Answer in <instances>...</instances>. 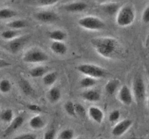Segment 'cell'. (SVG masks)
<instances>
[{"mask_svg":"<svg viewBox=\"0 0 149 139\" xmlns=\"http://www.w3.org/2000/svg\"><path fill=\"white\" fill-rule=\"evenodd\" d=\"M91 43L100 56L108 59L117 56L120 51V44L113 38H95L91 39Z\"/></svg>","mask_w":149,"mask_h":139,"instance_id":"1","label":"cell"},{"mask_svg":"<svg viewBox=\"0 0 149 139\" xmlns=\"http://www.w3.org/2000/svg\"><path fill=\"white\" fill-rule=\"evenodd\" d=\"M135 18V10L131 5H125L120 8L117 13L116 23L121 27L129 26Z\"/></svg>","mask_w":149,"mask_h":139,"instance_id":"2","label":"cell"},{"mask_svg":"<svg viewBox=\"0 0 149 139\" xmlns=\"http://www.w3.org/2000/svg\"><path fill=\"white\" fill-rule=\"evenodd\" d=\"M77 70L81 73L87 75L93 78H104L107 75V72L105 69L97 66V65H92V64H82L77 67Z\"/></svg>","mask_w":149,"mask_h":139,"instance_id":"3","label":"cell"},{"mask_svg":"<svg viewBox=\"0 0 149 139\" xmlns=\"http://www.w3.org/2000/svg\"><path fill=\"white\" fill-rule=\"evenodd\" d=\"M79 25L81 28L87 30H99L105 28L106 25L102 20L94 16H86L79 19L78 21Z\"/></svg>","mask_w":149,"mask_h":139,"instance_id":"4","label":"cell"},{"mask_svg":"<svg viewBox=\"0 0 149 139\" xmlns=\"http://www.w3.org/2000/svg\"><path fill=\"white\" fill-rule=\"evenodd\" d=\"M47 54L39 49H31L23 55V60L26 63H39L48 60Z\"/></svg>","mask_w":149,"mask_h":139,"instance_id":"5","label":"cell"},{"mask_svg":"<svg viewBox=\"0 0 149 139\" xmlns=\"http://www.w3.org/2000/svg\"><path fill=\"white\" fill-rule=\"evenodd\" d=\"M132 88H133L134 96L136 101L138 102H143L146 98V88L145 83L141 77H135L133 81Z\"/></svg>","mask_w":149,"mask_h":139,"instance_id":"6","label":"cell"},{"mask_svg":"<svg viewBox=\"0 0 149 139\" xmlns=\"http://www.w3.org/2000/svg\"><path fill=\"white\" fill-rule=\"evenodd\" d=\"M132 121L130 119H125L118 122L111 130V133L115 137H120L125 134L132 126Z\"/></svg>","mask_w":149,"mask_h":139,"instance_id":"7","label":"cell"},{"mask_svg":"<svg viewBox=\"0 0 149 139\" xmlns=\"http://www.w3.org/2000/svg\"><path fill=\"white\" fill-rule=\"evenodd\" d=\"M29 39L27 36H23L21 37H17L13 39L11 41L9 42L7 47L8 49L13 54H15L20 50L22 47L25 45L26 41Z\"/></svg>","mask_w":149,"mask_h":139,"instance_id":"8","label":"cell"},{"mask_svg":"<svg viewBox=\"0 0 149 139\" xmlns=\"http://www.w3.org/2000/svg\"><path fill=\"white\" fill-rule=\"evenodd\" d=\"M34 17L37 20L43 23H52L58 20V16L52 11H42L34 14Z\"/></svg>","mask_w":149,"mask_h":139,"instance_id":"9","label":"cell"},{"mask_svg":"<svg viewBox=\"0 0 149 139\" xmlns=\"http://www.w3.org/2000/svg\"><path fill=\"white\" fill-rule=\"evenodd\" d=\"M119 98L125 105H130L132 102V91L126 85H122L119 93Z\"/></svg>","mask_w":149,"mask_h":139,"instance_id":"10","label":"cell"},{"mask_svg":"<svg viewBox=\"0 0 149 139\" xmlns=\"http://www.w3.org/2000/svg\"><path fill=\"white\" fill-rule=\"evenodd\" d=\"M23 122H24V117L22 115H19L13 119V121L10 122V125L4 130V136H10L11 133L17 130L23 124Z\"/></svg>","mask_w":149,"mask_h":139,"instance_id":"11","label":"cell"},{"mask_svg":"<svg viewBox=\"0 0 149 139\" xmlns=\"http://www.w3.org/2000/svg\"><path fill=\"white\" fill-rule=\"evenodd\" d=\"M88 114L93 121L99 124H100L104 119V113L97 107H90L88 110Z\"/></svg>","mask_w":149,"mask_h":139,"instance_id":"12","label":"cell"},{"mask_svg":"<svg viewBox=\"0 0 149 139\" xmlns=\"http://www.w3.org/2000/svg\"><path fill=\"white\" fill-rule=\"evenodd\" d=\"M87 7V4L84 1H75L64 6V9L70 12H79L84 11Z\"/></svg>","mask_w":149,"mask_h":139,"instance_id":"13","label":"cell"},{"mask_svg":"<svg viewBox=\"0 0 149 139\" xmlns=\"http://www.w3.org/2000/svg\"><path fill=\"white\" fill-rule=\"evenodd\" d=\"M50 49L56 54L64 55L66 54L68 48L62 41H53L50 45Z\"/></svg>","mask_w":149,"mask_h":139,"instance_id":"14","label":"cell"},{"mask_svg":"<svg viewBox=\"0 0 149 139\" xmlns=\"http://www.w3.org/2000/svg\"><path fill=\"white\" fill-rule=\"evenodd\" d=\"M83 98L89 101H97L100 99V94L98 91L95 90H88V91H84L81 94Z\"/></svg>","mask_w":149,"mask_h":139,"instance_id":"15","label":"cell"},{"mask_svg":"<svg viewBox=\"0 0 149 139\" xmlns=\"http://www.w3.org/2000/svg\"><path fill=\"white\" fill-rule=\"evenodd\" d=\"M45 120H44L43 117H42L39 115L34 116L29 121V125H30L31 128L34 129V130L42 128L45 126Z\"/></svg>","mask_w":149,"mask_h":139,"instance_id":"16","label":"cell"},{"mask_svg":"<svg viewBox=\"0 0 149 139\" xmlns=\"http://www.w3.org/2000/svg\"><path fill=\"white\" fill-rule=\"evenodd\" d=\"M19 85L20 87V89L23 91V94L26 96H31L34 93V90L32 88L31 85L28 81H26L24 78H21L19 81Z\"/></svg>","mask_w":149,"mask_h":139,"instance_id":"17","label":"cell"},{"mask_svg":"<svg viewBox=\"0 0 149 139\" xmlns=\"http://www.w3.org/2000/svg\"><path fill=\"white\" fill-rule=\"evenodd\" d=\"M119 10H120L119 5L117 3L111 2L104 4L103 6V10L104 11V12L109 14V15H113V14H116Z\"/></svg>","mask_w":149,"mask_h":139,"instance_id":"18","label":"cell"},{"mask_svg":"<svg viewBox=\"0 0 149 139\" xmlns=\"http://www.w3.org/2000/svg\"><path fill=\"white\" fill-rule=\"evenodd\" d=\"M48 99L50 102L56 103L60 100L61 97V92L58 87H53L48 92Z\"/></svg>","mask_w":149,"mask_h":139,"instance_id":"19","label":"cell"},{"mask_svg":"<svg viewBox=\"0 0 149 139\" xmlns=\"http://www.w3.org/2000/svg\"><path fill=\"white\" fill-rule=\"evenodd\" d=\"M49 38L54 41H62L66 38V33L61 30H55L48 33Z\"/></svg>","mask_w":149,"mask_h":139,"instance_id":"20","label":"cell"},{"mask_svg":"<svg viewBox=\"0 0 149 139\" xmlns=\"http://www.w3.org/2000/svg\"><path fill=\"white\" fill-rule=\"evenodd\" d=\"M119 81L116 79H112L109 81V82L106 83V86H105V90L106 92L109 95H113L115 92H116V89L119 87Z\"/></svg>","mask_w":149,"mask_h":139,"instance_id":"21","label":"cell"},{"mask_svg":"<svg viewBox=\"0 0 149 139\" xmlns=\"http://www.w3.org/2000/svg\"><path fill=\"white\" fill-rule=\"evenodd\" d=\"M14 113L11 109H6L0 113V120L4 122H11L13 120Z\"/></svg>","mask_w":149,"mask_h":139,"instance_id":"22","label":"cell"},{"mask_svg":"<svg viewBox=\"0 0 149 139\" xmlns=\"http://www.w3.org/2000/svg\"><path fill=\"white\" fill-rule=\"evenodd\" d=\"M7 27H9L10 28L13 29V30H17L18 29L24 28L27 26V23H26L25 20H13V21L10 22V23H7Z\"/></svg>","mask_w":149,"mask_h":139,"instance_id":"23","label":"cell"},{"mask_svg":"<svg viewBox=\"0 0 149 139\" xmlns=\"http://www.w3.org/2000/svg\"><path fill=\"white\" fill-rule=\"evenodd\" d=\"M17 15L15 10L9 8H3L0 10V20H6Z\"/></svg>","mask_w":149,"mask_h":139,"instance_id":"24","label":"cell"},{"mask_svg":"<svg viewBox=\"0 0 149 139\" xmlns=\"http://www.w3.org/2000/svg\"><path fill=\"white\" fill-rule=\"evenodd\" d=\"M19 35V31L17 30H13V29H10V30H4L1 33V36L2 39L5 40H13V39L17 38Z\"/></svg>","mask_w":149,"mask_h":139,"instance_id":"25","label":"cell"},{"mask_svg":"<svg viewBox=\"0 0 149 139\" xmlns=\"http://www.w3.org/2000/svg\"><path fill=\"white\" fill-rule=\"evenodd\" d=\"M57 78H58V75L56 72H49L44 76L43 83L46 85H52L56 81Z\"/></svg>","mask_w":149,"mask_h":139,"instance_id":"26","label":"cell"},{"mask_svg":"<svg viewBox=\"0 0 149 139\" xmlns=\"http://www.w3.org/2000/svg\"><path fill=\"white\" fill-rule=\"evenodd\" d=\"M46 72L45 68L43 67H36L34 68H32L29 72V74L33 78H39V77L43 76Z\"/></svg>","mask_w":149,"mask_h":139,"instance_id":"27","label":"cell"},{"mask_svg":"<svg viewBox=\"0 0 149 139\" xmlns=\"http://www.w3.org/2000/svg\"><path fill=\"white\" fill-rule=\"evenodd\" d=\"M12 84L7 79H2L0 81V91L3 94H7L11 91Z\"/></svg>","mask_w":149,"mask_h":139,"instance_id":"28","label":"cell"},{"mask_svg":"<svg viewBox=\"0 0 149 139\" xmlns=\"http://www.w3.org/2000/svg\"><path fill=\"white\" fill-rule=\"evenodd\" d=\"M96 84V81L90 77H85L80 81V85L82 88H90L94 86Z\"/></svg>","mask_w":149,"mask_h":139,"instance_id":"29","label":"cell"},{"mask_svg":"<svg viewBox=\"0 0 149 139\" xmlns=\"http://www.w3.org/2000/svg\"><path fill=\"white\" fill-rule=\"evenodd\" d=\"M64 109L66 111L68 114H69L71 117H77V114L75 113V109H74V104L71 101H68L65 102L64 104Z\"/></svg>","mask_w":149,"mask_h":139,"instance_id":"30","label":"cell"},{"mask_svg":"<svg viewBox=\"0 0 149 139\" xmlns=\"http://www.w3.org/2000/svg\"><path fill=\"white\" fill-rule=\"evenodd\" d=\"M74 109H75V113L77 116H79L82 118L85 117L86 109L82 104H79V103L74 104Z\"/></svg>","mask_w":149,"mask_h":139,"instance_id":"31","label":"cell"},{"mask_svg":"<svg viewBox=\"0 0 149 139\" xmlns=\"http://www.w3.org/2000/svg\"><path fill=\"white\" fill-rule=\"evenodd\" d=\"M74 136V130L71 129H65L60 133V139H73Z\"/></svg>","mask_w":149,"mask_h":139,"instance_id":"32","label":"cell"},{"mask_svg":"<svg viewBox=\"0 0 149 139\" xmlns=\"http://www.w3.org/2000/svg\"><path fill=\"white\" fill-rule=\"evenodd\" d=\"M58 2V1L57 0H36L33 1V4L36 6L45 7V6H52Z\"/></svg>","mask_w":149,"mask_h":139,"instance_id":"33","label":"cell"},{"mask_svg":"<svg viewBox=\"0 0 149 139\" xmlns=\"http://www.w3.org/2000/svg\"><path fill=\"white\" fill-rule=\"evenodd\" d=\"M120 116L121 113L119 110H113V111L110 113V114H109V121L111 122H116L119 120V119L120 118Z\"/></svg>","mask_w":149,"mask_h":139,"instance_id":"34","label":"cell"},{"mask_svg":"<svg viewBox=\"0 0 149 139\" xmlns=\"http://www.w3.org/2000/svg\"><path fill=\"white\" fill-rule=\"evenodd\" d=\"M13 139H37V137L35 134L31 133H24V134L19 135L15 137Z\"/></svg>","mask_w":149,"mask_h":139,"instance_id":"35","label":"cell"},{"mask_svg":"<svg viewBox=\"0 0 149 139\" xmlns=\"http://www.w3.org/2000/svg\"><path fill=\"white\" fill-rule=\"evenodd\" d=\"M55 135H56V130L55 128L49 129L44 135V139H55Z\"/></svg>","mask_w":149,"mask_h":139,"instance_id":"36","label":"cell"},{"mask_svg":"<svg viewBox=\"0 0 149 139\" xmlns=\"http://www.w3.org/2000/svg\"><path fill=\"white\" fill-rule=\"evenodd\" d=\"M27 108L30 110L31 111H33V112H41L42 111V108L39 107V105L35 104H30L27 106Z\"/></svg>","mask_w":149,"mask_h":139,"instance_id":"37","label":"cell"},{"mask_svg":"<svg viewBox=\"0 0 149 139\" xmlns=\"http://www.w3.org/2000/svg\"><path fill=\"white\" fill-rule=\"evenodd\" d=\"M142 20L145 23H149V5L144 10L142 15Z\"/></svg>","mask_w":149,"mask_h":139,"instance_id":"38","label":"cell"},{"mask_svg":"<svg viewBox=\"0 0 149 139\" xmlns=\"http://www.w3.org/2000/svg\"><path fill=\"white\" fill-rule=\"evenodd\" d=\"M11 65V63L9 62L8 61L5 60V59H0V69L4 67H7L10 66Z\"/></svg>","mask_w":149,"mask_h":139,"instance_id":"39","label":"cell"},{"mask_svg":"<svg viewBox=\"0 0 149 139\" xmlns=\"http://www.w3.org/2000/svg\"><path fill=\"white\" fill-rule=\"evenodd\" d=\"M76 139H86L85 138H83V137H79V138H76Z\"/></svg>","mask_w":149,"mask_h":139,"instance_id":"40","label":"cell"},{"mask_svg":"<svg viewBox=\"0 0 149 139\" xmlns=\"http://www.w3.org/2000/svg\"><path fill=\"white\" fill-rule=\"evenodd\" d=\"M147 43H148V44H149V34L148 36V38H147Z\"/></svg>","mask_w":149,"mask_h":139,"instance_id":"41","label":"cell"},{"mask_svg":"<svg viewBox=\"0 0 149 139\" xmlns=\"http://www.w3.org/2000/svg\"><path fill=\"white\" fill-rule=\"evenodd\" d=\"M148 107H149V97H148Z\"/></svg>","mask_w":149,"mask_h":139,"instance_id":"42","label":"cell"},{"mask_svg":"<svg viewBox=\"0 0 149 139\" xmlns=\"http://www.w3.org/2000/svg\"><path fill=\"white\" fill-rule=\"evenodd\" d=\"M1 52L0 51V56H1Z\"/></svg>","mask_w":149,"mask_h":139,"instance_id":"43","label":"cell"},{"mask_svg":"<svg viewBox=\"0 0 149 139\" xmlns=\"http://www.w3.org/2000/svg\"><path fill=\"white\" fill-rule=\"evenodd\" d=\"M98 139H105V138H98Z\"/></svg>","mask_w":149,"mask_h":139,"instance_id":"44","label":"cell"},{"mask_svg":"<svg viewBox=\"0 0 149 139\" xmlns=\"http://www.w3.org/2000/svg\"><path fill=\"white\" fill-rule=\"evenodd\" d=\"M148 75H149V72H148Z\"/></svg>","mask_w":149,"mask_h":139,"instance_id":"45","label":"cell"}]
</instances>
